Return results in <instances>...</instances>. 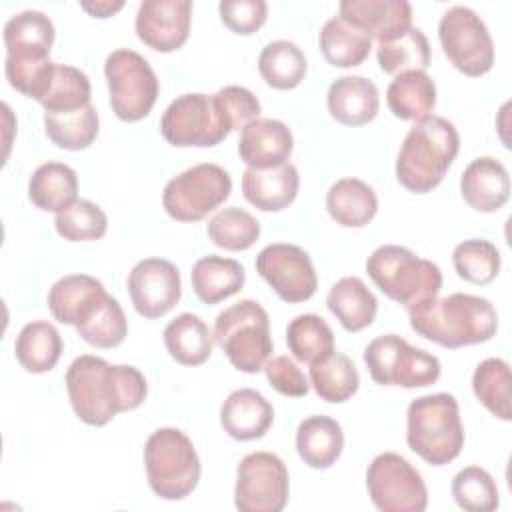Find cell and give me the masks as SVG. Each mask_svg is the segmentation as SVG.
<instances>
[{
    "mask_svg": "<svg viewBox=\"0 0 512 512\" xmlns=\"http://www.w3.org/2000/svg\"><path fill=\"white\" fill-rule=\"evenodd\" d=\"M66 392L74 414L84 424L104 426L118 412L138 408L146 398L148 384L134 366L82 354L66 370Z\"/></svg>",
    "mask_w": 512,
    "mask_h": 512,
    "instance_id": "1",
    "label": "cell"
},
{
    "mask_svg": "<svg viewBox=\"0 0 512 512\" xmlns=\"http://www.w3.org/2000/svg\"><path fill=\"white\" fill-rule=\"evenodd\" d=\"M54 320L74 326L78 336L94 348H116L128 334V320L120 302L100 280L88 274H68L48 292Z\"/></svg>",
    "mask_w": 512,
    "mask_h": 512,
    "instance_id": "2",
    "label": "cell"
},
{
    "mask_svg": "<svg viewBox=\"0 0 512 512\" xmlns=\"http://www.w3.org/2000/svg\"><path fill=\"white\" fill-rule=\"evenodd\" d=\"M410 328L444 348L488 342L498 330V314L490 300L454 292L408 308Z\"/></svg>",
    "mask_w": 512,
    "mask_h": 512,
    "instance_id": "3",
    "label": "cell"
},
{
    "mask_svg": "<svg viewBox=\"0 0 512 512\" xmlns=\"http://www.w3.org/2000/svg\"><path fill=\"white\" fill-rule=\"evenodd\" d=\"M458 148V130L446 118L430 114L414 122L396 158L398 182L414 194L430 192L444 180Z\"/></svg>",
    "mask_w": 512,
    "mask_h": 512,
    "instance_id": "4",
    "label": "cell"
},
{
    "mask_svg": "<svg viewBox=\"0 0 512 512\" xmlns=\"http://www.w3.org/2000/svg\"><path fill=\"white\" fill-rule=\"evenodd\" d=\"M406 442L428 464L444 466L464 446L458 400L448 392L420 396L406 412Z\"/></svg>",
    "mask_w": 512,
    "mask_h": 512,
    "instance_id": "5",
    "label": "cell"
},
{
    "mask_svg": "<svg viewBox=\"0 0 512 512\" xmlns=\"http://www.w3.org/2000/svg\"><path fill=\"white\" fill-rule=\"evenodd\" d=\"M54 36L52 20L40 10L18 12L4 24V72L14 90L32 96L42 74L52 64L50 48Z\"/></svg>",
    "mask_w": 512,
    "mask_h": 512,
    "instance_id": "6",
    "label": "cell"
},
{
    "mask_svg": "<svg viewBox=\"0 0 512 512\" xmlns=\"http://www.w3.org/2000/svg\"><path fill=\"white\" fill-rule=\"evenodd\" d=\"M366 272L384 296L406 308L436 298L442 288V272L434 262L396 244L376 248L366 260Z\"/></svg>",
    "mask_w": 512,
    "mask_h": 512,
    "instance_id": "7",
    "label": "cell"
},
{
    "mask_svg": "<svg viewBox=\"0 0 512 512\" xmlns=\"http://www.w3.org/2000/svg\"><path fill=\"white\" fill-rule=\"evenodd\" d=\"M144 464L150 490L164 500H182L198 486L200 458L178 428H158L148 436Z\"/></svg>",
    "mask_w": 512,
    "mask_h": 512,
    "instance_id": "8",
    "label": "cell"
},
{
    "mask_svg": "<svg viewBox=\"0 0 512 512\" xmlns=\"http://www.w3.org/2000/svg\"><path fill=\"white\" fill-rule=\"evenodd\" d=\"M212 336L230 364L246 374L260 372L272 354L268 312L250 298L222 310L216 316Z\"/></svg>",
    "mask_w": 512,
    "mask_h": 512,
    "instance_id": "9",
    "label": "cell"
},
{
    "mask_svg": "<svg viewBox=\"0 0 512 512\" xmlns=\"http://www.w3.org/2000/svg\"><path fill=\"white\" fill-rule=\"evenodd\" d=\"M234 128L220 92L182 94L168 104L160 120L164 140L178 148L220 144Z\"/></svg>",
    "mask_w": 512,
    "mask_h": 512,
    "instance_id": "10",
    "label": "cell"
},
{
    "mask_svg": "<svg viewBox=\"0 0 512 512\" xmlns=\"http://www.w3.org/2000/svg\"><path fill=\"white\" fill-rule=\"evenodd\" d=\"M364 362L370 378L382 386L424 388L440 378V360L408 344L398 334H384L374 338L364 348Z\"/></svg>",
    "mask_w": 512,
    "mask_h": 512,
    "instance_id": "11",
    "label": "cell"
},
{
    "mask_svg": "<svg viewBox=\"0 0 512 512\" xmlns=\"http://www.w3.org/2000/svg\"><path fill=\"white\" fill-rule=\"evenodd\" d=\"M104 76L110 92L112 112L124 122L146 118L158 98V78L148 60L130 50L118 48L104 62Z\"/></svg>",
    "mask_w": 512,
    "mask_h": 512,
    "instance_id": "12",
    "label": "cell"
},
{
    "mask_svg": "<svg viewBox=\"0 0 512 512\" xmlns=\"http://www.w3.org/2000/svg\"><path fill=\"white\" fill-rule=\"evenodd\" d=\"M232 192L230 174L218 164H196L164 186L162 206L178 222H198L216 210Z\"/></svg>",
    "mask_w": 512,
    "mask_h": 512,
    "instance_id": "13",
    "label": "cell"
},
{
    "mask_svg": "<svg viewBox=\"0 0 512 512\" xmlns=\"http://www.w3.org/2000/svg\"><path fill=\"white\" fill-rule=\"evenodd\" d=\"M438 38L450 64L466 76H484L494 64V42L484 20L468 6L448 8L438 24Z\"/></svg>",
    "mask_w": 512,
    "mask_h": 512,
    "instance_id": "14",
    "label": "cell"
},
{
    "mask_svg": "<svg viewBox=\"0 0 512 512\" xmlns=\"http://www.w3.org/2000/svg\"><path fill=\"white\" fill-rule=\"evenodd\" d=\"M366 488L382 512H422L428 506V488L420 472L396 452H382L368 464Z\"/></svg>",
    "mask_w": 512,
    "mask_h": 512,
    "instance_id": "15",
    "label": "cell"
},
{
    "mask_svg": "<svg viewBox=\"0 0 512 512\" xmlns=\"http://www.w3.org/2000/svg\"><path fill=\"white\" fill-rule=\"evenodd\" d=\"M288 492V468L276 454L252 452L240 460L234 488V506L240 512H280Z\"/></svg>",
    "mask_w": 512,
    "mask_h": 512,
    "instance_id": "16",
    "label": "cell"
},
{
    "mask_svg": "<svg viewBox=\"0 0 512 512\" xmlns=\"http://www.w3.org/2000/svg\"><path fill=\"white\" fill-rule=\"evenodd\" d=\"M256 272L268 282L280 300L306 302L318 288V276L308 252L296 244H268L256 256Z\"/></svg>",
    "mask_w": 512,
    "mask_h": 512,
    "instance_id": "17",
    "label": "cell"
},
{
    "mask_svg": "<svg viewBox=\"0 0 512 512\" xmlns=\"http://www.w3.org/2000/svg\"><path fill=\"white\" fill-rule=\"evenodd\" d=\"M126 284L134 310L144 318L168 314L182 296L180 272L164 258H144L136 262Z\"/></svg>",
    "mask_w": 512,
    "mask_h": 512,
    "instance_id": "18",
    "label": "cell"
},
{
    "mask_svg": "<svg viewBox=\"0 0 512 512\" xmlns=\"http://www.w3.org/2000/svg\"><path fill=\"white\" fill-rule=\"evenodd\" d=\"M190 0H144L136 12V36L156 52H174L190 34Z\"/></svg>",
    "mask_w": 512,
    "mask_h": 512,
    "instance_id": "19",
    "label": "cell"
},
{
    "mask_svg": "<svg viewBox=\"0 0 512 512\" xmlns=\"http://www.w3.org/2000/svg\"><path fill=\"white\" fill-rule=\"evenodd\" d=\"M340 18L370 38L390 42L412 28V6L406 0H344Z\"/></svg>",
    "mask_w": 512,
    "mask_h": 512,
    "instance_id": "20",
    "label": "cell"
},
{
    "mask_svg": "<svg viewBox=\"0 0 512 512\" xmlns=\"http://www.w3.org/2000/svg\"><path fill=\"white\" fill-rule=\"evenodd\" d=\"M294 150L290 128L274 118H256L242 128L238 154L248 168H274L286 164Z\"/></svg>",
    "mask_w": 512,
    "mask_h": 512,
    "instance_id": "21",
    "label": "cell"
},
{
    "mask_svg": "<svg viewBox=\"0 0 512 512\" xmlns=\"http://www.w3.org/2000/svg\"><path fill=\"white\" fill-rule=\"evenodd\" d=\"M464 202L476 212H496L510 198V176L506 166L492 158L480 156L472 160L460 178Z\"/></svg>",
    "mask_w": 512,
    "mask_h": 512,
    "instance_id": "22",
    "label": "cell"
},
{
    "mask_svg": "<svg viewBox=\"0 0 512 512\" xmlns=\"http://www.w3.org/2000/svg\"><path fill=\"white\" fill-rule=\"evenodd\" d=\"M300 176L292 162L274 168H246L242 174L244 198L262 212H278L288 208L298 194Z\"/></svg>",
    "mask_w": 512,
    "mask_h": 512,
    "instance_id": "23",
    "label": "cell"
},
{
    "mask_svg": "<svg viewBox=\"0 0 512 512\" xmlns=\"http://www.w3.org/2000/svg\"><path fill=\"white\" fill-rule=\"evenodd\" d=\"M272 422V404L252 388L234 390L220 408V424L224 432L240 442L262 438Z\"/></svg>",
    "mask_w": 512,
    "mask_h": 512,
    "instance_id": "24",
    "label": "cell"
},
{
    "mask_svg": "<svg viewBox=\"0 0 512 512\" xmlns=\"http://www.w3.org/2000/svg\"><path fill=\"white\" fill-rule=\"evenodd\" d=\"M330 116L344 126H364L372 122L380 108L378 88L364 76H340L326 94Z\"/></svg>",
    "mask_w": 512,
    "mask_h": 512,
    "instance_id": "25",
    "label": "cell"
},
{
    "mask_svg": "<svg viewBox=\"0 0 512 512\" xmlns=\"http://www.w3.org/2000/svg\"><path fill=\"white\" fill-rule=\"evenodd\" d=\"M92 86L88 76L68 64L52 62L42 74L32 96L44 106V112H68L90 104Z\"/></svg>",
    "mask_w": 512,
    "mask_h": 512,
    "instance_id": "26",
    "label": "cell"
},
{
    "mask_svg": "<svg viewBox=\"0 0 512 512\" xmlns=\"http://www.w3.org/2000/svg\"><path fill=\"white\" fill-rule=\"evenodd\" d=\"M344 448L342 426L330 416H308L298 424V456L316 470H326L340 458Z\"/></svg>",
    "mask_w": 512,
    "mask_h": 512,
    "instance_id": "27",
    "label": "cell"
},
{
    "mask_svg": "<svg viewBox=\"0 0 512 512\" xmlns=\"http://www.w3.org/2000/svg\"><path fill=\"white\" fill-rule=\"evenodd\" d=\"M330 218L344 228L366 226L378 210V198L370 184L358 178H340L326 192Z\"/></svg>",
    "mask_w": 512,
    "mask_h": 512,
    "instance_id": "28",
    "label": "cell"
},
{
    "mask_svg": "<svg viewBox=\"0 0 512 512\" xmlns=\"http://www.w3.org/2000/svg\"><path fill=\"white\" fill-rule=\"evenodd\" d=\"M190 280L194 294L204 304H218L242 290L246 272L238 260L210 254L194 262Z\"/></svg>",
    "mask_w": 512,
    "mask_h": 512,
    "instance_id": "29",
    "label": "cell"
},
{
    "mask_svg": "<svg viewBox=\"0 0 512 512\" xmlns=\"http://www.w3.org/2000/svg\"><path fill=\"white\" fill-rule=\"evenodd\" d=\"M328 310L348 332L368 328L378 312V300L372 290L356 276L340 278L326 296Z\"/></svg>",
    "mask_w": 512,
    "mask_h": 512,
    "instance_id": "30",
    "label": "cell"
},
{
    "mask_svg": "<svg viewBox=\"0 0 512 512\" xmlns=\"http://www.w3.org/2000/svg\"><path fill=\"white\" fill-rule=\"evenodd\" d=\"M386 102L400 120H424L436 106V84L422 70L400 72L386 90Z\"/></svg>",
    "mask_w": 512,
    "mask_h": 512,
    "instance_id": "31",
    "label": "cell"
},
{
    "mask_svg": "<svg viewBox=\"0 0 512 512\" xmlns=\"http://www.w3.org/2000/svg\"><path fill=\"white\" fill-rule=\"evenodd\" d=\"M212 340L208 324L192 312L178 314L164 328L166 350L182 366L204 364L212 354Z\"/></svg>",
    "mask_w": 512,
    "mask_h": 512,
    "instance_id": "32",
    "label": "cell"
},
{
    "mask_svg": "<svg viewBox=\"0 0 512 512\" xmlns=\"http://www.w3.org/2000/svg\"><path fill=\"white\" fill-rule=\"evenodd\" d=\"M78 176L62 162L40 164L28 182V198L44 212H62L78 198Z\"/></svg>",
    "mask_w": 512,
    "mask_h": 512,
    "instance_id": "33",
    "label": "cell"
},
{
    "mask_svg": "<svg viewBox=\"0 0 512 512\" xmlns=\"http://www.w3.org/2000/svg\"><path fill=\"white\" fill-rule=\"evenodd\" d=\"M16 360L30 374L52 370L62 356V338L54 324L36 320L28 322L16 336Z\"/></svg>",
    "mask_w": 512,
    "mask_h": 512,
    "instance_id": "34",
    "label": "cell"
},
{
    "mask_svg": "<svg viewBox=\"0 0 512 512\" xmlns=\"http://www.w3.org/2000/svg\"><path fill=\"white\" fill-rule=\"evenodd\" d=\"M318 44L326 62L336 68L360 66L372 50V38L340 16L330 18L322 26Z\"/></svg>",
    "mask_w": 512,
    "mask_h": 512,
    "instance_id": "35",
    "label": "cell"
},
{
    "mask_svg": "<svg viewBox=\"0 0 512 512\" xmlns=\"http://www.w3.org/2000/svg\"><path fill=\"white\" fill-rule=\"evenodd\" d=\"M306 56L290 40L266 44L258 56V72L264 82L276 90H292L306 76Z\"/></svg>",
    "mask_w": 512,
    "mask_h": 512,
    "instance_id": "36",
    "label": "cell"
},
{
    "mask_svg": "<svg viewBox=\"0 0 512 512\" xmlns=\"http://www.w3.org/2000/svg\"><path fill=\"white\" fill-rule=\"evenodd\" d=\"M44 130L58 148L84 150L98 136V112L92 104L68 112H44Z\"/></svg>",
    "mask_w": 512,
    "mask_h": 512,
    "instance_id": "37",
    "label": "cell"
},
{
    "mask_svg": "<svg viewBox=\"0 0 512 512\" xmlns=\"http://www.w3.org/2000/svg\"><path fill=\"white\" fill-rule=\"evenodd\" d=\"M286 344L292 356L308 366L334 352V332L318 314H300L286 328Z\"/></svg>",
    "mask_w": 512,
    "mask_h": 512,
    "instance_id": "38",
    "label": "cell"
},
{
    "mask_svg": "<svg viewBox=\"0 0 512 512\" xmlns=\"http://www.w3.org/2000/svg\"><path fill=\"white\" fill-rule=\"evenodd\" d=\"M310 384L322 400L340 404L358 392L360 376L354 362L346 354L332 352L324 360L310 366Z\"/></svg>",
    "mask_w": 512,
    "mask_h": 512,
    "instance_id": "39",
    "label": "cell"
},
{
    "mask_svg": "<svg viewBox=\"0 0 512 512\" xmlns=\"http://www.w3.org/2000/svg\"><path fill=\"white\" fill-rule=\"evenodd\" d=\"M510 366L502 358L482 360L472 374V390L478 402L496 418L508 422L510 410Z\"/></svg>",
    "mask_w": 512,
    "mask_h": 512,
    "instance_id": "40",
    "label": "cell"
},
{
    "mask_svg": "<svg viewBox=\"0 0 512 512\" xmlns=\"http://www.w3.org/2000/svg\"><path fill=\"white\" fill-rule=\"evenodd\" d=\"M376 58L386 74H400L408 70H426L430 66V44L420 28H410L402 36L380 42Z\"/></svg>",
    "mask_w": 512,
    "mask_h": 512,
    "instance_id": "41",
    "label": "cell"
},
{
    "mask_svg": "<svg viewBox=\"0 0 512 512\" xmlns=\"http://www.w3.org/2000/svg\"><path fill=\"white\" fill-rule=\"evenodd\" d=\"M260 236V222L238 206L218 210L208 220V238L224 250H248Z\"/></svg>",
    "mask_w": 512,
    "mask_h": 512,
    "instance_id": "42",
    "label": "cell"
},
{
    "mask_svg": "<svg viewBox=\"0 0 512 512\" xmlns=\"http://www.w3.org/2000/svg\"><path fill=\"white\" fill-rule=\"evenodd\" d=\"M452 264L462 280L476 286H486L500 272V252L492 242L472 238L456 244Z\"/></svg>",
    "mask_w": 512,
    "mask_h": 512,
    "instance_id": "43",
    "label": "cell"
},
{
    "mask_svg": "<svg viewBox=\"0 0 512 512\" xmlns=\"http://www.w3.org/2000/svg\"><path fill=\"white\" fill-rule=\"evenodd\" d=\"M56 232L68 242L100 240L106 234L108 218L104 210L90 200H76L54 218Z\"/></svg>",
    "mask_w": 512,
    "mask_h": 512,
    "instance_id": "44",
    "label": "cell"
},
{
    "mask_svg": "<svg viewBox=\"0 0 512 512\" xmlns=\"http://www.w3.org/2000/svg\"><path fill=\"white\" fill-rule=\"evenodd\" d=\"M452 496L468 512H492L498 508L496 482L480 466H466L454 476Z\"/></svg>",
    "mask_w": 512,
    "mask_h": 512,
    "instance_id": "45",
    "label": "cell"
},
{
    "mask_svg": "<svg viewBox=\"0 0 512 512\" xmlns=\"http://www.w3.org/2000/svg\"><path fill=\"white\" fill-rule=\"evenodd\" d=\"M220 20L236 34L248 36L262 28L268 18V4L264 0H222L218 4Z\"/></svg>",
    "mask_w": 512,
    "mask_h": 512,
    "instance_id": "46",
    "label": "cell"
},
{
    "mask_svg": "<svg viewBox=\"0 0 512 512\" xmlns=\"http://www.w3.org/2000/svg\"><path fill=\"white\" fill-rule=\"evenodd\" d=\"M266 372V378L270 382V386L290 398H300L308 394V380L304 376V372L296 366V362L288 356H274L268 358V362L262 368Z\"/></svg>",
    "mask_w": 512,
    "mask_h": 512,
    "instance_id": "47",
    "label": "cell"
},
{
    "mask_svg": "<svg viewBox=\"0 0 512 512\" xmlns=\"http://www.w3.org/2000/svg\"><path fill=\"white\" fill-rule=\"evenodd\" d=\"M80 8L86 10L90 16L94 18H108L112 14H116L118 10L124 8V2H110V0H102V2H80Z\"/></svg>",
    "mask_w": 512,
    "mask_h": 512,
    "instance_id": "48",
    "label": "cell"
}]
</instances>
